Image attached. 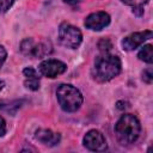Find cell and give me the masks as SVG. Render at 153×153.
<instances>
[{"label": "cell", "instance_id": "obj_4", "mask_svg": "<svg viewBox=\"0 0 153 153\" xmlns=\"http://www.w3.org/2000/svg\"><path fill=\"white\" fill-rule=\"evenodd\" d=\"M59 39L62 45L75 49L80 45L82 41V33L78 27L71 24L63 23L59 27Z\"/></svg>", "mask_w": 153, "mask_h": 153}, {"label": "cell", "instance_id": "obj_16", "mask_svg": "<svg viewBox=\"0 0 153 153\" xmlns=\"http://www.w3.org/2000/svg\"><path fill=\"white\" fill-rule=\"evenodd\" d=\"M14 0H0V13H5L7 12L11 6L13 5Z\"/></svg>", "mask_w": 153, "mask_h": 153}, {"label": "cell", "instance_id": "obj_2", "mask_svg": "<svg viewBox=\"0 0 153 153\" xmlns=\"http://www.w3.org/2000/svg\"><path fill=\"white\" fill-rule=\"evenodd\" d=\"M141 131V124L137 117L133 114H124L120 117L117 123L115 124V134L117 140L122 145L134 143Z\"/></svg>", "mask_w": 153, "mask_h": 153}, {"label": "cell", "instance_id": "obj_21", "mask_svg": "<svg viewBox=\"0 0 153 153\" xmlns=\"http://www.w3.org/2000/svg\"><path fill=\"white\" fill-rule=\"evenodd\" d=\"M1 108H4V102H2V100H0V109H1Z\"/></svg>", "mask_w": 153, "mask_h": 153}, {"label": "cell", "instance_id": "obj_9", "mask_svg": "<svg viewBox=\"0 0 153 153\" xmlns=\"http://www.w3.org/2000/svg\"><path fill=\"white\" fill-rule=\"evenodd\" d=\"M36 139L45 146H55L60 142V134L49 129H39L36 131Z\"/></svg>", "mask_w": 153, "mask_h": 153}, {"label": "cell", "instance_id": "obj_3", "mask_svg": "<svg viewBox=\"0 0 153 153\" xmlns=\"http://www.w3.org/2000/svg\"><path fill=\"white\" fill-rule=\"evenodd\" d=\"M57 102L62 110L67 112L76 111L82 104L81 92L71 84H62L56 90Z\"/></svg>", "mask_w": 153, "mask_h": 153}, {"label": "cell", "instance_id": "obj_10", "mask_svg": "<svg viewBox=\"0 0 153 153\" xmlns=\"http://www.w3.org/2000/svg\"><path fill=\"white\" fill-rule=\"evenodd\" d=\"M23 74L25 76V86L26 88L31 91H37L39 88V74L38 72L32 67H26L23 71Z\"/></svg>", "mask_w": 153, "mask_h": 153}, {"label": "cell", "instance_id": "obj_11", "mask_svg": "<svg viewBox=\"0 0 153 153\" xmlns=\"http://www.w3.org/2000/svg\"><path fill=\"white\" fill-rule=\"evenodd\" d=\"M51 53V44L50 42H39L38 44H33V48H32V53H31V56L33 57H43V56H47Z\"/></svg>", "mask_w": 153, "mask_h": 153}, {"label": "cell", "instance_id": "obj_7", "mask_svg": "<svg viewBox=\"0 0 153 153\" xmlns=\"http://www.w3.org/2000/svg\"><path fill=\"white\" fill-rule=\"evenodd\" d=\"M152 36H153V33H152L151 30H145V31H141V32L130 33L129 36H127L126 38H123L122 47L127 51L135 50L136 48H139L140 45H142L147 39L152 38Z\"/></svg>", "mask_w": 153, "mask_h": 153}, {"label": "cell", "instance_id": "obj_20", "mask_svg": "<svg viewBox=\"0 0 153 153\" xmlns=\"http://www.w3.org/2000/svg\"><path fill=\"white\" fill-rule=\"evenodd\" d=\"M4 85H5V84H4V81H2V80H0V91L2 90V87H4Z\"/></svg>", "mask_w": 153, "mask_h": 153}, {"label": "cell", "instance_id": "obj_15", "mask_svg": "<svg viewBox=\"0 0 153 153\" xmlns=\"http://www.w3.org/2000/svg\"><path fill=\"white\" fill-rule=\"evenodd\" d=\"M142 80L147 84H152V81H153V71H152V68H147L142 72Z\"/></svg>", "mask_w": 153, "mask_h": 153}, {"label": "cell", "instance_id": "obj_8", "mask_svg": "<svg viewBox=\"0 0 153 153\" xmlns=\"http://www.w3.org/2000/svg\"><path fill=\"white\" fill-rule=\"evenodd\" d=\"M84 24L88 30L100 31L102 29L106 27L110 24V16L103 11L94 12V13H91L90 16L86 17Z\"/></svg>", "mask_w": 153, "mask_h": 153}, {"label": "cell", "instance_id": "obj_12", "mask_svg": "<svg viewBox=\"0 0 153 153\" xmlns=\"http://www.w3.org/2000/svg\"><path fill=\"white\" fill-rule=\"evenodd\" d=\"M137 57L141 60V61H145L147 63H152L153 62V48L151 44H146L143 45L139 54H137Z\"/></svg>", "mask_w": 153, "mask_h": 153}, {"label": "cell", "instance_id": "obj_19", "mask_svg": "<svg viewBox=\"0 0 153 153\" xmlns=\"http://www.w3.org/2000/svg\"><path fill=\"white\" fill-rule=\"evenodd\" d=\"M63 1L66 4H68V5H71V6H74V5H78L80 0H63Z\"/></svg>", "mask_w": 153, "mask_h": 153}, {"label": "cell", "instance_id": "obj_13", "mask_svg": "<svg viewBox=\"0 0 153 153\" xmlns=\"http://www.w3.org/2000/svg\"><path fill=\"white\" fill-rule=\"evenodd\" d=\"M123 4L131 6V7H143V5H146L148 2V0H121Z\"/></svg>", "mask_w": 153, "mask_h": 153}, {"label": "cell", "instance_id": "obj_14", "mask_svg": "<svg viewBox=\"0 0 153 153\" xmlns=\"http://www.w3.org/2000/svg\"><path fill=\"white\" fill-rule=\"evenodd\" d=\"M98 48L102 53H109V50L111 49V43L109 39H100L98 43Z\"/></svg>", "mask_w": 153, "mask_h": 153}, {"label": "cell", "instance_id": "obj_1", "mask_svg": "<svg viewBox=\"0 0 153 153\" xmlns=\"http://www.w3.org/2000/svg\"><path fill=\"white\" fill-rule=\"evenodd\" d=\"M122 63L118 56L111 55L109 53H103L94 61V66L92 69L93 78L99 82H105L121 73Z\"/></svg>", "mask_w": 153, "mask_h": 153}, {"label": "cell", "instance_id": "obj_18", "mask_svg": "<svg viewBox=\"0 0 153 153\" xmlns=\"http://www.w3.org/2000/svg\"><path fill=\"white\" fill-rule=\"evenodd\" d=\"M6 56H7V53H6L5 48L2 45H0V67L4 65V62L6 60Z\"/></svg>", "mask_w": 153, "mask_h": 153}, {"label": "cell", "instance_id": "obj_6", "mask_svg": "<svg viewBox=\"0 0 153 153\" xmlns=\"http://www.w3.org/2000/svg\"><path fill=\"white\" fill-rule=\"evenodd\" d=\"M38 69L42 75L53 79V78H56L57 75L65 73L67 69V66L62 61H59L55 59H48V60H44L41 62Z\"/></svg>", "mask_w": 153, "mask_h": 153}, {"label": "cell", "instance_id": "obj_5", "mask_svg": "<svg viewBox=\"0 0 153 153\" xmlns=\"http://www.w3.org/2000/svg\"><path fill=\"white\" fill-rule=\"evenodd\" d=\"M84 146L93 152H104L108 148V143L104 137V135L96 129L88 130L86 133V135L84 136Z\"/></svg>", "mask_w": 153, "mask_h": 153}, {"label": "cell", "instance_id": "obj_17", "mask_svg": "<svg viewBox=\"0 0 153 153\" xmlns=\"http://www.w3.org/2000/svg\"><path fill=\"white\" fill-rule=\"evenodd\" d=\"M6 121L4 120V117L0 116V136H4L6 134Z\"/></svg>", "mask_w": 153, "mask_h": 153}]
</instances>
